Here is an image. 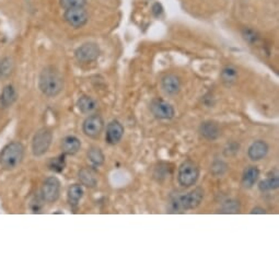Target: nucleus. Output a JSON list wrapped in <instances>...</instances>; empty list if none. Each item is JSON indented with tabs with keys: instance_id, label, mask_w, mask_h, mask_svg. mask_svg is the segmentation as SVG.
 Masks as SVG:
<instances>
[{
	"instance_id": "f257e3e1",
	"label": "nucleus",
	"mask_w": 279,
	"mask_h": 279,
	"mask_svg": "<svg viewBox=\"0 0 279 279\" xmlns=\"http://www.w3.org/2000/svg\"><path fill=\"white\" fill-rule=\"evenodd\" d=\"M39 85L40 91L47 97H56L64 88V80L53 68H45L40 76Z\"/></svg>"
},
{
	"instance_id": "f03ea898",
	"label": "nucleus",
	"mask_w": 279,
	"mask_h": 279,
	"mask_svg": "<svg viewBox=\"0 0 279 279\" xmlns=\"http://www.w3.org/2000/svg\"><path fill=\"white\" fill-rule=\"evenodd\" d=\"M24 148L20 142H11L3 148L0 155V164L4 170H13L23 159Z\"/></svg>"
},
{
	"instance_id": "7ed1b4c3",
	"label": "nucleus",
	"mask_w": 279,
	"mask_h": 279,
	"mask_svg": "<svg viewBox=\"0 0 279 279\" xmlns=\"http://www.w3.org/2000/svg\"><path fill=\"white\" fill-rule=\"evenodd\" d=\"M204 199V190L200 187H196L186 195L178 196L172 202L173 210H190L195 209L200 205Z\"/></svg>"
},
{
	"instance_id": "20e7f679",
	"label": "nucleus",
	"mask_w": 279,
	"mask_h": 279,
	"mask_svg": "<svg viewBox=\"0 0 279 279\" xmlns=\"http://www.w3.org/2000/svg\"><path fill=\"white\" fill-rule=\"evenodd\" d=\"M199 178V169L195 162L192 160H186L179 165L178 179L179 185L183 187H191L195 185L197 179Z\"/></svg>"
},
{
	"instance_id": "39448f33",
	"label": "nucleus",
	"mask_w": 279,
	"mask_h": 279,
	"mask_svg": "<svg viewBox=\"0 0 279 279\" xmlns=\"http://www.w3.org/2000/svg\"><path fill=\"white\" fill-rule=\"evenodd\" d=\"M53 140V134L47 128H42L35 134L32 141V150L34 156H43L49 149Z\"/></svg>"
},
{
	"instance_id": "423d86ee",
	"label": "nucleus",
	"mask_w": 279,
	"mask_h": 279,
	"mask_svg": "<svg viewBox=\"0 0 279 279\" xmlns=\"http://www.w3.org/2000/svg\"><path fill=\"white\" fill-rule=\"evenodd\" d=\"M104 128V120L100 115L93 114L84 120L82 130L85 136L90 138H99Z\"/></svg>"
},
{
	"instance_id": "0eeeda50",
	"label": "nucleus",
	"mask_w": 279,
	"mask_h": 279,
	"mask_svg": "<svg viewBox=\"0 0 279 279\" xmlns=\"http://www.w3.org/2000/svg\"><path fill=\"white\" fill-rule=\"evenodd\" d=\"M60 194V182L55 177L48 178L45 179V182L40 191V195L44 201L54 202L58 199Z\"/></svg>"
},
{
	"instance_id": "6e6552de",
	"label": "nucleus",
	"mask_w": 279,
	"mask_h": 279,
	"mask_svg": "<svg viewBox=\"0 0 279 279\" xmlns=\"http://www.w3.org/2000/svg\"><path fill=\"white\" fill-rule=\"evenodd\" d=\"M150 111L159 120H171L175 114L174 107L162 99H155L150 103Z\"/></svg>"
},
{
	"instance_id": "1a4fd4ad",
	"label": "nucleus",
	"mask_w": 279,
	"mask_h": 279,
	"mask_svg": "<svg viewBox=\"0 0 279 279\" xmlns=\"http://www.w3.org/2000/svg\"><path fill=\"white\" fill-rule=\"evenodd\" d=\"M65 20L67 23L75 29H80L88 22V13L83 8H71L66 9Z\"/></svg>"
},
{
	"instance_id": "9d476101",
	"label": "nucleus",
	"mask_w": 279,
	"mask_h": 279,
	"mask_svg": "<svg viewBox=\"0 0 279 279\" xmlns=\"http://www.w3.org/2000/svg\"><path fill=\"white\" fill-rule=\"evenodd\" d=\"M100 48L94 43H85L76 51V58L81 62H91L98 60Z\"/></svg>"
},
{
	"instance_id": "9b49d317",
	"label": "nucleus",
	"mask_w": 279,
	"mask_h": 279,
	"mask_svg": "<svg viewBox=\"0 0 279 279\" xmlns=\"http://www.w3.org/2000/svg\"><path fill=\"white\" fill-rule=\"evenodd\" d=\"M124 136V127L119 120H112L106 127V141L110 145L119 143Z\"/></svg>"
},
{
	"instance_id": "f8f14e48",
	"label": "nucleus",
	"mask_w": 279,
	"mask_h": 279,
	"mask_svg": "<svg viewBox=\"0 0 279 279\" xmlns=\"http://www.w3.org/2000/svg\"><path fill=\"white\" fill-rule=\"evenodd\" d=\"M161 88L168 96H175L181 90V81L175 75H166L161 80Z\"/></svg>"
},
{
	"instance_id": "ddd939ff",
	"label": "nucleus",
	"mask_w": 279,
	"mask_h": 279,
	"mask_svg": "<svg viewBox=\"0 0 279 279\" xmlns=\"http://www.w3.org/2000/svg\"><path fill=\"white\" fill-rule=\"evenodd\" d=\"M268 145L263 140H256L249 147L247 155L252 161H259L268 154Z\"/></svg>"
},
{
	"instance_id": "4468645a",
	"label": "nucleus",
	"mask_w": 279,
	"mask_h": 279,
	"mask_svg": "<svg viewBox=\"0 0 279 279\" xmlns=\"http://www.w3.org/2000/svg\"><path fill=\"white\" fill-rule=\"evenodd\" d=\"M199 134L207 140L214 141L218 139L221 135V130H220L219 126L214 123V121H204L199 126Z\"/></svg>"
},
{
	"instance_id": "2eb2a0df",
	"label": "nucleus",
	"mask_w": 279,
	"mask_h": 279,
	"mask_svg": "<svg viewBox=\"0 0 279 279\" xmlns=\"http://www.w3.org/2000/svg\"><path fill=\"white\" fill-rule=\"evenodd\" d=\"M259 178V170L256 166H249L243 173L242 185L246 188H251L255 185Z\"/></svg>"
},
{
	"instance_id": "dca6fc26",
	"label": "nucleus",
	"mask_w": 279,
	"mask_h": 279,
	"mask_svg": "<svg viewBox=\"0 0 279 279\" xmlns=\"http://www.w3.org/2000/svg\"><path fill=\"white\" fill-rule=\"evenodd\" d=\"M81 142L77 137L68 136L62 139L61 149L65 155H75L80 150Z\"/></svg>"
},
{
	"instance_id": "f3484780",
	"label": "nucleus",
	"mask_w": 279,
	"mask_h": 279,
	"mask_svg": "<svg viewBox=\"0 0 279 279\" xmlns=\"http://www.w3.org/2000/svg\"><path fill=\"white\" fill-rule=\"evenodd\" d=\"M77 106L79 111L82 114H91L94 111L97 110L98 104L94 99L89 96H82L79 98V100L77 102Z\"/></svg>"
},
{
	"instance_id": "a211bd4d",
	"label": "nucleus",
	"mask_w": 279,
	"mask_h": 279,
	"mask_svg": "<svg viewBox=\"0 0 279 279\" xmlns=\"http://www.w3.org/2000/svg\"><path fill=\"white\" fill-rule=\"evenodd\" d=\"M17 93L15 88L12 85H7L3 89L1 97H0V105L2 107H9L13 104V102L16 101Z\"/></svg>"
},
{
	"instance_id": "6ab92c4d",
	"label": "nucleus",
	"mask_w": 279,
	"mask_h": 279,
	"mask_svg": "<svg viewBox=\"0 0 279 279\" xmlns=\"http://www.w3.org/2000/svg\"><path fill=\"white\" fill-rule=\"evenodd\" d=\"M79 179L82 185L87 187H94L98 183V179L96 174L93 173L92 170L90 169H82L79 172Z\"/></svg>"
},
{
	"instance_id": "aec40b11",
	"label": "nucleus",
	"mask_w": 279,
	"mask_h": 279,
	"mask_svg": "<svg viewBox=\"0 0 279 279\" xmlns=\"http://www.w3.org/2000/svg\"><path fill=\"white\" fill-rule=\"evenodd\" d=\"M68 200L71 205L78 204V201L82 199L83 196V188L80 184H74L68 188Z\"/></svg>"
},
{
	"instance_id": "412c9836",
	"label": "nucleus",
	"mask_w": 279,
	"mask_h": 279,
	"mask_svg": "<svg viewBox=\"0 0 279 279\" xmlns=\"http://www.w3.org/2000/svg\"><path fill=\"white\" fill-rule=\"evenodd\" d=\"M279 186V179H278V175H269V177L264 179L259 183V188L262 192H268V191H274L278 188Z\"/></svg>"
},
{
	"instance_id": "4be33fe9",
	"label": "nucleus",
	"mask_w": 279,
	"mask_h": 279,
	"mask_svg": "<svg viewBox=\"0 0 279 279\" xmlns=\"http://www.w3.org/2000/svg\"><path fill=\"white\" fill-rule=\"evenodd\" d=\"M88 158L91 161V163L96 166L101 165L103 164V162H104V155H103L100 148L98 147H92L91 149L88 151Z\"/></svg>"
},
{
	"instance_id": "5701e85b",
	"label": "nucleus",
	"mask_w": 279,
	"mask_h": 279,
	"mask_svg": "<svg viewBox=\"0 0 279 279\" xmlns=\"http://www.w3.org/2000/svg\"><path fill=\"white\" fill-rule=\"evenodd\" d=\"M238 78V71L236 68H233L231 66H228L226 68H223L221 71V79L226 84L230 85L236 82Z\"/></svg>"
},
{
	"instance_id": "b1692460",
	"label": "nucleus",
	"mask_w": 279,
	"mask_h": 279,
	"mask_svg": "<svg viewBox=\"0 0 279 279\" xmlns=\"http://www.w3.org/2000/svg\"><path fill=\"white\" fill-rule=\"evenodd\" d=\"M13 70V61L11 58H3L0 60V77H8Z\"/></svg>"
},
{
	"instance_id": "393cba45",
	"label": "nucleus",
	"mask_w": 279,
	"mask_h": 279,
	"mask_svg": "<svg viewBox=\"0 0 279 279\" xmlns=\"http://www.w3.org/2000/svg\"><path fill=\"white\" fill-rule=\"evenodd\" d=\"M65 165H66V163H65L64 156L58 157V158H54L49 161V163H48L49 169L54 171V172H57V173L62 172V170L65 169Z\"/></svg>"
},
{
	"instance_id": "a878e982",
	"label": "nucleus",
	"mask_w": 279,
	"mask_h": 279,
	"mask_svg": "<svg viewBox=\"0 0 279 279\" xmlns=\"http://www.w3.org/2000/svg\"><path fill=\"white\" fill-rule=\"evenodd\" d=\"M222 210H223L222 213H226V214H237V213H239V210H240L239 201L230 200V201L224 202Z\"/></svg>"
},
{
	"instance_id": "bb28decb",
	"label": "nucleus",
	"mask_w": 279,
	"mask_h": 279,
	"mask_svg": "<svg viewBox=\"0 0 279 279\" xmlns=\"http://www.w3.org/2000/svg\"><path fill=\"white\" fill-rule=\"evenodd\" d=\"M60 4L61 7L65 9L83 8L85 4V0H60Z\"/></svg>"
},
{
	"instance_id": "cd10ccee",
	"label": "nucleus",
	"mask_w": 279,
	"mask_h": 279,
	"mask_svg": "<svg viewBox=\"0 0 279 279\" xmlns=\"http://www.w3.org/2000/svg\"><path fill=\"white\" fill-rule=\"evenodd\" d=\"M227 151H229V154H227L226 156L236 155L237 152H239V145H238V143H236V142L230 143V145L228 146V148H226V149H224V154H226Z\"/></svg>"
},
{
	"instance_id": "c85d7f7f",
	"label": "nucleus",
	"mask_w": 279,
	"mask_h": 279,
	"mask_svg": "<svg viewBox=\"0 0 279 279\" xmlns=\"http://www.w3.org/2000/svg\"><path fill=\"white\" fill-rule=\"evenodd\" d=\"M244 39L247 40V42H250V43H254L258 40L259 37L256 35L255 32H253V31H251V30H247L244 32Z\"/></svg>"
},
{
	"instance_id": "c756f323",
	"label": "nucleus",
	"mask_w": 279,
	"mask_h": 279,
	"mask_svg": "<svg viewBox=\"0 0 279 279\" xmlns=\"http://www.w3.org/2000/svg\"><path fill=\"white\" fill-rule=\"evenodd\" d=\"M152 12H154V15H155L156 17H160L161 13L163 12V9H162L161 4H160V3L154 4V7H152Z\"/></svg>"
},
{
	"instance_id": "7c9ffc66",
	"label": "nucleus",
	"mask_w": 279,
	"mask_h": 279,
	"mask_svg": "<svg viewBox=\"0 0 279 279\" xmlns=\"http://www.w3.org/2000/svg\"><path fill=\"white\" fill-rule=\"evenodd\" d=\"M265 213H266V211H265V209L260 208V207H255V208H253L251 211V214H265Z\"/></svg>"
}]
</instances>
